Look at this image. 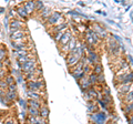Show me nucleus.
Wrapping results in <instances>:
<instances>
[{"mask_svg":"<svg viewBox=\"0 0 133 124\" xmlns=\"http://www.w3.org/2000/svg\"><path fill=\"white\" fill-rule=\"evenodd\" d=\"M0 102H1V95H0Z\"/></svg>","mask_w":133,"mask_h":124,"instance_id":"nucleus-33","label":"nucleus"},{"mask_svg":"<svg viewBox=\"0 0 133 124\" xmlns=\"http://www.w3.org/2000/svg\"><path fill=\"white\" fill-rule=\"evenodd\" d=\"M6 57H7V50L5 48L0 47V61L3 62L6 60Z\"/></svg>","mask_w":133,"mask_h":124,"instance_id":"nucleus-26","label":"nucleus"},{"mask_svg":"<svg viewBox=\"0 0 133 124\" xmlns=\"http://www.w3.org/2000/svg\"><path fill=\"white\" fill-rule=\"evenodd\" d=\"M44 102L42 101H38V100H32V99H30V100L28 101V105L29 106H32V107H35V109H40V106L43 104Z\"/></svg>","mask_w":133,"mask_h":124,"instance_id":"nucleus-18","label":"nucleus"},{"mask_svg":"<svg viewBox=\"0 0 133 124\" xmlns=\"http://www.w3.org/2000/svg\"><path fill=\"white\" fill-rule=\"evenodd\" d=\"M71 37H72L71 31H69L68 29H66L65 31H63V33H62L60 40L58 41V42H59V45H60V47H62V45H64V44L68 43V42H69V40L71 39Z\"/></svg>","mask_w":133,"mask_h":124,"instance_id":"nucleus-9","label":"nucleus"},{"mask_svg":"<svg viewBox=\"0 0 133 124\" xmlns=\"http://www.w3.org/2000/svg\"><path fill=\"white\" fill-rule=\"evenodd\" d=\"M92 30L97 33V36L99 37L100 39H104L108 37V33H107V31L104 30L103 28H101L100 26H94V29H92Z\"/></svg>","mask_w":133,"mask_h":124,"instance_id":"nucleus-15","label":"nucleus"},{"mask_svg":"<svg viewBox=\"0 0 133 124\" xmlns=\"http://www.w3.org/2000/svg\"><path fill=\"white\" fill-rule=\"evenodd\" d=\"M6 97L9 99L11 102H15L17 99H18V94H17V91H10V90H7L6 91Z\"/></svg>","mask_w":133,"mask_h":124,"instance_id":"nucleus-17","label":"nucleus"},{"mask_svg":"<svg viewBox=\"0 0 133 124\" xmlns=\"http://www.w3.org/2000/svg\"><path fill=\"white\" fill-rule=\"evenodd\" d=\"M20 68H21V71L23 73L30 72V71H32V70L39 68V62H38V60H37V57L31 58V59L27 60L26 62H23L22 64H20Z\"/></svg>","mask_w":133,"mask_h":124,"instance_id":"nucleus-1","label":"nucleus"},{"mask_svg":"<svg viewBox=\"0 0 133 124\" xmlns=\"http://www.w3.org/2000/svg\"><path fill=\"white\" fill-rule=\"evenodd\" d=\"M78 44V42H77V39L76 38H73V37H71V39L69 40V42L66 43V44H64V45H62V47H60L61 48V51L63 52V53H69L71 50H73L74 48H76V45Z\"/></svg>","mask_w":133,"mask_h":124,"instance_id":"nucleus-8","label":"nucleus"},{"mask_svg":"<svg viewBox=\"0 0 133 124\" xmlns=\"http://www.w3.org/2000/svg\"><path fill=\"white\" fill-rule=\"evenodd\" d=\"M5 81H6V83L9 85V84H12V83H15V78L10 75V74H7V75L5 77Z\"/></svg>","mask_w":133,"mask_h":124,"instance_id":"nucleus-27","label":"nucleus"},{"mask_svg":"<svg viewBox=\"0 0 133 124\" xmlns=\"http://www.w3.org/2000/svg\"><path fill=\"white\" fill-rule=\"evenodd\" d=\"M60 21H62V16L61 13H58V12H55V13H51L47 19V24L50 27L55 26L57 23H60Z\"/></svg>","mask_w":133,"mask_h":124,"instance_id":"nucleus-7","label":"nucleus"},{"mask_svg":"<svg viewBox=\"0 0 133 124\" xmlns=\"http://www.w3.org/2000/svg\"><path fill=\"white\" fill-rule=\"evenodd\" d=\"M28 90H35V91H43L45 90V82L42 78H40L38 80H32L28 81L27 83Z\"/></svg>","mask_w":133,"mask_h":124,"instance_id":"nucleus-2","label":"nucleus"},{"mask_svg":"<svg viewBox=\"0 0 133 124\" xmlns=\"http://www.w3.org/2000/svg\"><path fill=\"white\" fill-rule=\"evenodd\" d=\"M24 26H26V23L21 21V20H14L10 23V29H11V31H15V30H18V29L24 28Z\"/></svg>","mask_w":133,"mask_h":124,"instance_id":"nucleus-13","label":"nucleus"},{"mask_svg":"<svg viewBox=\"0 0 133 124\" xmlns=\"http://www.w3.org/2000/svg\"><path fill=\"white\" fill-rule=\"evenodd\" d=\"M79 84H80V86L81 88L83 89V90H87V89H89L91 85L90 83V81H89V79H88V75H83L82 78H80V79H79Z\"/></svg>","mask_w":133,"mask_h":124,"instance_id":"nucleus-12","label":"nucleus"},{"mask_svg":"<svg viewBox=\"0 0 133 124\" xmlns=\"http://www.w3.org/2000/svg\"><path fill=\"white\" fill-rule=\"evenodd\" d=\"M108 48H109V52L113 57L120 56V45L113 39H109V41H108Z\"/></svg>","mask_w":133,"mask_h":124,"instance_id":"nucleus-5","label":"nucleus"},{"mask_svg":"<svg viewBox=\"0 0 133 124\" xmlns=\"http://www.w3.org/2000/svg\"><path fill=\"white\" fill-rule=\"evenodd\" d=\"M132 109H133L132 102H131V103H125V105H124V107H123L124 113H125V114H129V115H131V114H132Z\"/></svg>","mask_w":133,"mask_h":124,"instance_id":"nucleus-23","label":"nucleus"},{"mask_svg":"<svg viewBox=\"0 0 133 124\" xmlns=\"http://www.w3.org/2000/svg\"><path fill=\"white\" fill-rule=\"evenodd\" d=\"M2 67H3V63H2L1 61H0V68H2Z\"/></svg>","mask_w":133,"mask_h":124,"instance_id":"nucleus-32","label":"nucleus"},{"mask_svg":"<svg viewBox=\"0 0 133 124\" xmlns=\"http://www.w3.org/2000/svg\"><path fill=\"white\" fill-rule=\"evenodd\" d=\"M92 72L94 74H100V73H102L103 72V67H102V64L101 63H95L93 64V67H92Z\"/></svg>","mask_w":133,"mask_h":124,"instance_id":"nucleus-20","label":"nucleus"},{"mask_svg":"<svg viewBox=\"0 0 133 124\" xmlns=\"http://www.w3.org/2000/svg\"><path fill=\"white\" fill-rule=\"evenodd\" d=\"M17 12H18V15L20 16L21 18H28V12L26 11V9H24V7L23 6H20L17 8Z\"/></svg>","mask_w":133,"mask_h":124,"instance_id":"nucleus-22","label":"nucleus"},{"mask_svg":"<svg viewBox=\"0 0 133 124\" xmlns=\"http://www.w3.org/2000/svg\"><path fill=\"white\" fill-rule=\"evenodd\" d=\"M99 37L97 36V33L93 31V30H88L87 31V36H85V40H87V43L89 44V47H93L98 43L99 41Z\"/></svg>","mask_w":133,"mask_h":124,"instance_id":"nucleus-4","label":"nucleus"},{"mask_svg":"<svg viewBox=\"0 0 133 124\" xmlns=\"http://www.w3.org/2000/svg\"><path fill=\"white\" fill-rule=\"evenodd\" d=\"M28 114L33 115V116H38L39 115V110L35 109V107H32V106H28Z\"/></svg>","mask_w":133,"mask_h":124,"instance_id":"nucleus-25","label":"nucleus"},{"mask_svg":"<svg viewBox=\"0 0 133 124\" xmlns=\"http://www.w3.org/2000/svg\"><path fill=\"white\" fill-rule=\"evenodd\" d=\"M68 29V23L66 22H61V23H57L55 26H52V32H63Z\"/></svg>","mask_w":133,"mask_h":124,"instance_id":"nucleus-10","label":"nucleus"},{"mask_svg":"<svg viewBox=\"0 0 133 124\" xmlns=\"http://www.w3.org/2000/svg\"><path fill=\"white\" fill-rule=\"evenodd\" d=\"M6 75H7V69L5 67L0 68V79H5Z\"/></svg>","mask_w":133,"mask_h":124,"instance_id":"nucleus-29","label":"nucleus"},{"mask_svg":"<svg viewBox=\"0 0 133 124\" xmlns=\"http://www.w3.org/2000/svg\"><path fill=\"white\" fill-rule=\"evenodd\" d=\"M122 100L124 103H131L132 102V90H130L129 92L122 94Z\"/></svg>","mask_w":133,"mask_h":124,"instance_id":"nucleus-19","label":"nucleus"},{"mask_svg":"<svg viewBox=\"0 0 133 124\" xmlns=\"http://www.w3.org/2000/svg\"><path fill=\"white\" fill-rule=\"evenodd\" d=\"M39 115L42 119H44V120H47V121H48V119H49V107H48V105L45 104V103H43V104L40 106Z\"/></svg>","mask_w":133,"mask_h":124,"instance_id":"nucleus-11","label":"nucleus"},{"mask_svg":"<svg viewBox=\"0 0 133 124\" xmlns=\"http://www.w3.org/2000/svg\"><path fill=\"white\" fill-rule=\"evenodd\" d=\"M97 83H104V75H103V72L100 73V74H97Z\"/></svg>","mask_w":133,"mask_h":124,"instance_id":"nucleus-28","label":"nucleus"},{"mask_svg":"<svg viewBox=\"0 0 133 124\" xmlns=\"http://www.w3.org/2000/svg\"><path fill=\"white\" fill-rule=\"evenodd\" d=\"M3 122L5 123H16V120L14 118H10V119H6Z\"/></svg>","mask_w":133,"mask_h":124,"instance_id":"nucleus-31","label":"nucleus"},{"mask_svg":"<svg viewBox=\"0 0 133 124\" xmlns=\"http://www.w3.org/2000/svg\"><path fill=\"white\" fill-rule=\"evenodd\" d=\"M11 39L14 41L26 40V39H28V31L24 28L18 29V30H15V31H11Z\"/></svg>","mask_w":133,"mask_h":124,"instance_id":"nucleus-3","label":"nucleus"},{"mask_svg":"<svg viewBox=\"0 0 133 124\" xmlns=\"http://www.w3.org/2000/svg\"><path fill=\"white\" fill-rule=\"evenodd\" d=\"M89 110L91 111V112H97V111L99 110L97 103H95L93 100L92 101H89Z\"/></svg>","mask_w":133,"mask_h":124,"instance_id":"nucleus-24","label":"nucleus"},{"mask_svg":"<svg viewBox=\"0 0 133 124\" xmlns=\"http://www.w3.org/2000/svg\"><path fill=\"white\" fill-rule=\"evenodd\" d=\"M43 9V5H42V2H40V1H36V10H42Z\"/></svg>","mask_w":133,"mask_h":124,"instance_id":"nucleus-30","label":"nucleus"},{"mask_svg":"<svg viewBox=\"0 0 133 124\" xmlns=\"http://www.w3.org/2000/svg\"><path fill=\"white\" fill-rule=\"evenodd\" d=\"M131 88H132L131 83H120V84L118 85V91H119V93L122 95V94L127 93V92H129L130 90H132Z\"/></svg>","mask_w":133,"mask_h":124,"instance_id":"nucleus-14","label":"nucleus"},{"mask_svg":"<svg viewBox=\"0 0 133 124\" xmlns=\"http://www.w3.org/2000/svg\"><path fill=\"white\" fill-rule=\"evenodd\" d=\"M50 15H51V11H50V9H48V8H43L42 10H40V17H41V19L47 20Z\"/></svg>","mask_w":133,"mask_h":124,"instance_id":"nucleus-21","label":"nucleus"},{"mask_svg":"<svg viewBox=\"0 0 133 124\" xmlns=\"http://www.w3.org/2000/svg\"><path fill=\"white\" fill-rule=\"evenodd\" d=\"M23 7L26 9V11L28 12V15H30L32 12H35L36 10V1H27L23 5Z\"/></svg>","mask_w":133,"mask_h":124,"instance_id":"nucleus-16","label":"nucleus"},{"mask_svg":"<svg viewBox=\"0 0 133 124\" xmlns=\"http://www.w3.org/2000/svg\"><path fill=\"white\" fill-rule=\"evenodd\" d=\"M41 74H42V71H41V69H40V68H37V69L32 70V71H30V72L24 73V78H26L27 81L38 80V79H40V78H42V77H41Z\"/></svg>","mask_w":133,"mask_h":124,"instance_id":"nucleus-6","label":"nucleus"}]
</instances>
